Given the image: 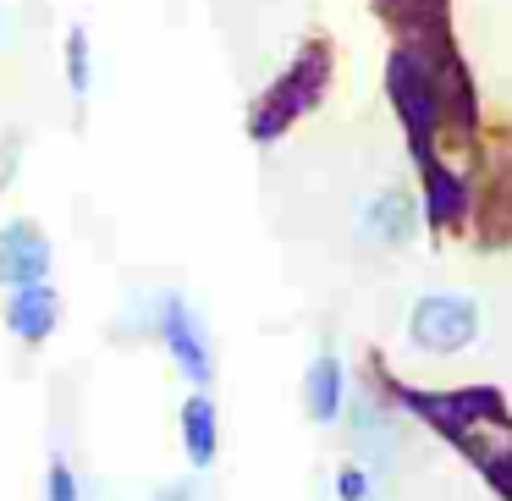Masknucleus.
<instances>
[{
  "mask_svg": "<svg viewBox=\"0 0 512 501\" xmlns=\"http://www.w3.org/2000/svg\"><path fill=\"white\" fill-rule=\"evenodd\" d=\"M50 281V237L34 221L0 226V287H34Z\"/></svg>",
  "mask_w": 512,
  "mask_h": 501,
  "instance_id": "nucleus-6",
  "label": "nucleus"
},
{
  "mask_svg": "<svg viewBox=\"0 0 512 501\" xmlns=\"http://www.w3.org/2000/svg\"><path fill=\"white\" fill-rule=\"evenodd\" d=\"M408 342L419 353L452 358L479 342V303L468 292H424L408 309Z\"/></svg>",
  "mask_w": 512,
  "mask_h": 501,
  "instance_id": "nucleus-2",
  "label": "nucleus"
},
{
  "mask_svg": "<svg viewBox=\"0 0 512 501\" xmlns=\"http://www.w3.org/2000/svg\"><path fill=\"white\" fill-rule=\"evenodd\" d=\"M342 424L353 435V452L358 463L369 468H391V457L402 452V424H397V408L380 402L375 391H347V408H342Z\"/></svg>",
  "mask_w": 512,
  "mask_h": 501,
  "instance_id": "nucleus-4",
  "label": "nucleus"
},
{
  "mask_svg": "<svg viewBox=\"0 0 512 501\" xmlns=\"http://www.w3.org/2000/svg\"><path fill=\"white\" fill-rule=\"evenodd\" d=\"M424 226V199L413 188H375L358 204V237L375 248H408Z\"/></svg>",
  "mask_w": 512,
  "mask_h": 501,
  "instance_id": "nucleus-5",
  "label": "nucleus"
},
{
  "mask_svg": "<svg viewBox=\"0 0 512 501\" xmlns=\"http://www.w3.org/2000/svg\"><path fill=\"white\" fill-rule=\"evenodd\" d=\"M144 501H193V485H166V490H155V496H144Z\"/></svg>",
  "mask_w": 512,
  "mask_h": 501,
  "instance_id": "nucleus-14",
  "label": "nucleus"
},
{
  "mask_svg": "<svg viewBox=\"0 0 512 501\" xmlns=\"http://www.w3.org/2000/svg\"><path fill=\"white\" fill-rule=\"evenodd\" d=\"M347 364L325 347V353H314V364L303 369V413H309L314 424H342V408H347Z\"/></svg>",
  "mask_w": 512,
  "mask_h": 501,
  "instance_id": "nucleus-7",
  "label": "nucleus"
},
{
  "mask_svg": "<svg viewBox=\"0 0 512 501\" xmlns=\"http://www.w3.org/2000/svg\"><path fill=\"white\" fill-rule=\"evenodd\" d=\"M155 336H160V347L171 353V364H177V369H182V375H188L199 391L215 380L210 336H204V320L193 314V303L182 298V292H166V298L155 303Z\"/></svg>",
  "mask_w": 512,
  "mask_h": 501,
  "instance_id": "nucleus-3",
  "label": "nucleus"
},
{
  "mask_svg": "<svg viewBox=\"0 0 512 501\" xmlns=\"http://www.w3.org/2000/svg\"><path fill=\"white\" fill-rule=\"evenodd\" d=\"M336 501H375V468L369 463H342L336 468Z\"/></svg>",
  "mask_w": 512,
  "mask_h": 501,
  "instance_id": "nucleus-11",
  "label": "nucleus"
},
{
  "mask_svg": "<svg viewBox=\"0 0 512 501\" xmlns=\"http://www.w3.org/2000/svg\"><path fill=\"white\" fill-rule=\"evenodd\" d=\"M391 397L408 402L419 419H430L501 496L512 501V419L501 413L496 391H408V386H391Z\"/></svg>",
  "mask_w": 512,
  "mask_h": 501,
  "instance_id": "nucleus-1",
  "label": "nucleus"
},
{
  "mask_svg": "<svg viewBox=\"0 0 512 501\" xmlns=\"http://www.w3.org/2000/svg\"><path fill=\"white\" fill-rule=\"evenodd\" d=\"M67 83H72V94H89V39L83 34H67Z\"/></svg>",
  "mask_w": 512,
  "mask_h": 501,
  "instance_id": "nucleus-12",
  "label": "nucleus"
},
{
  "mask_svg": "<svg viewBox=\"0 0 512 501\" xmlns=\"http://www.w3.org/2000/svg\"><path fill=\"white\" fill-rule=\"evenodd\" d=\"M61 320V298L50 281H34V287H12V298H6V325H12L17 342H45L50 331H56Z\"/></svg>",
  "mask_w": 512,
  "mask_h": 501,
  "instance_id": "nucleus-8",
  "label": "nucleus"
},
{
  "mask_svg": "<svg viewBox=\"0 0 512 501\" xmlns=\"http://www.w3.org/2000/svg\"><path fill=\"white\" fill-rule=\"evenodd\" d=\"M45 501H83V485L67 463H50V479H45Z\"/></svg>",
  "mask_w": 512,
  "mask_h": 501,
  "instance_id": "nucleus-13",
  "label": "nucleus"
},
{
  "mask_svg": "<svg viewBox=\"0 0 512 501\" xmlns=\"http://www.w3.org/2000/svg\"><path fill=\"white\" fill-rule=\"evenodd\" d=\"M182 452H188L193 468H210L215 452H221V419H215L210 391H193L182 402Z\"/></svg>",
  "mask_w": 512,
  "mask_h": 501,
  "instance_id": "nucleus-10",
  "label": "nucleus"
},
{
  "mask_svg": "<svg viewBox=\"0 0 512 501\" xmlns=\"http://www.w3.org/2000/svg\"><path fill=\"white\" fill-rule=\"evenodd\" d=\"M320 89H325V50H314V56L303 61V67H292V78L265 100V111H276V116H265V122L254 127V133L265 138V133H276V127L287 122V116H303L314 100H320Z\"/></svg>",
  "mask_w": 512,
  "mask_h": 501,
  "instance_id": "nucleus-9",
  "label": "nucleus"
}]
</instances>
